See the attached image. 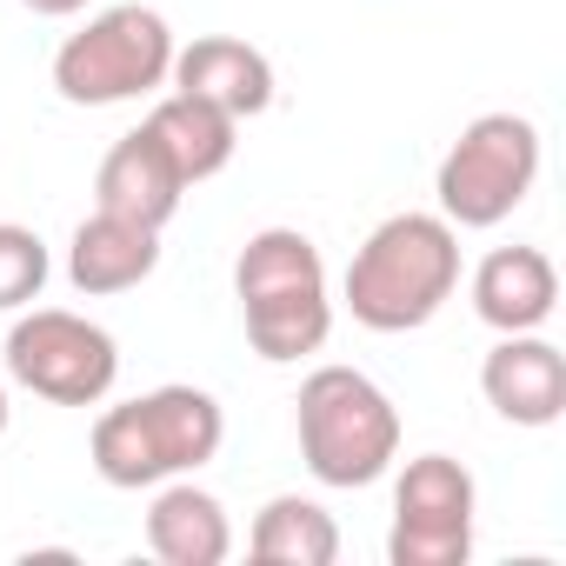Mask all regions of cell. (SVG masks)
<instances>
[{
  "mask_svg": "<svg viewBox=\"0 0 566 566\" xmlns=\"http://www.w3.org/2000/svg\"><path fill=\"white\" fill-rule=\"evenodd\" d=\"M539 180V127L526 114H480L447 147L433 193L453 227H500Z\"/></svg>",
  "mask_w": 566,
  "mask_h": 566,
  "instance_id": "6",
  "label": "cell"
},
{
  "mask_svg": "<svg viewBox=\"0 0 566 566\" xmlns=\"http://www.w3.org/2000/svg\"><path fill=\"white\" fill-rule=\"evenodd\" d=\"M294 433L321 486H374L400 460V413L360 367H314L294 400Z\"/></svg>",
  "mask_w": 566,
  "mask_h": 566,
  "instance_id": "4",
  "label": "cell"
},
{
  "mask_svg": "<svg viewBox=\"0 0 566 566\" xmlns=\"http://www.w3.org/2000/svg\"><path fill=\"white\" fill-rule=\"evenodd\" d=\"M559 307V273L539 247H493L473 266V314L493 334H539Z\"/></svg>",
  "mask_w": 566,
  "mask_h": 566,
  "instance_id": "11",
  "label": "cell"
},
{
  "mask_svg": "<svg viewBox=\"0 0 566 566\" xmlns=\"http://www.w3.org/2000/svg\"><path fill=\"white\" fill-rule=\"evenodd\" d=\"M140 127L160 140V154L180 167L187 187L213 180V174L233 160V147H240V120L220 114V107H207V101H193V94H167V101H154V114H147Z\"/></svg>",
  "mask_w": 566,
  "mask_h": 566,
  "instance_id": "15",
  "label": "cell"
},
{
  "mask_svg": "<svg viewBox=\"0 0 566 566\" xmlns=\"http://www.w3.org/2000/svg\"><path fill=\"white\" fill-rule=\"evenodd\" d=\"M28 14H41V21H67V14H81L87 0H21Z\"/></svg>",
  "mask_w": 566,
  "mask_h": 566,
  "instance_id": "18",
  "label": "cell"
},
{
  "mask_svg": "<svg viewBox=\"0 0 566 566\" xmlns=\"http://www.w3.org/2000/svg\"><path fill=\"white\" fill-rule=\"evenodd\" d=\"M180 193H187V180H180V167L160 154V140L147 127L120 134L107 147L101 174H94V207L120 213V220H140V227H167L180 213Z\"/></svg>",
  "mask_w": 566,
  "mask_h": 566,
  "instance_id": "12",
  "label": "cell"
},
{
  "mask_svg": "<svg viewBox=\"0 0 566 566\" xmlns=\"http://www.w3.org/2000/svg\"><path fill=\"white\" fill-rule=\"evenodd\" d=\"M233 294H240V321H247L253 354L273 367L321 354L334 334L327 260L301 227H260L233 260Z\"/></svg>",
  "mask_w": 566,
  "mask_h": 566,
  "instance_id": "2",
  "label": "cell"
},
{
  "mask_svg": "<svg viewBox=\"0 0 566 566\" xmlns=\"http://www.w3.org/2000/svg\"><path fill=\"white\" fill-rule=\"evenodd\" d=\"M8 380L54 400V407H101L120 380V347L87 314L28 307L8 327Z\"/></svg>",
  "mask_w": 566,
  "mask_h": 566,
  "instance_id": "7",
  "label": "cell"
},
{
  "mask_svg": "<svg viewBox=\"0 0 566 566\" xmlns=\"http://www.w3.org/2000/svg\"><path fill=\"white\" fill-rule=\"evenodd\" d=\"M0 433H8V387H0Z\"/></svg>",
  "mask_w": 566,
  "mask_h": 566,
  "instance_id": "19",
  "label": "cell"
},
{
  "mask_svg": "<svg viewBox=\"0 0 566 566\" xmlns=\"http://www.w3.org/2000/svg\"><path fill=\"white\" fill-rule=\"evenodd\" d=\"M174 67V28L167 14L120 0V8L87 14L81 34L61 41L54 54V87L67 107H120V101H147L167 87Z\"/></svg>",
  "mask_w": 566,
  "mask_h": 566,
  "instance_id": "5",
  "label": "cell"
},
{
  "mask_svg": "<svg viewBox=\"0 0 566 566\" xmlns=\"http://www.w3.org/2000/svg\"><path fill=\"white\" fill-rule=\"evenodd\" d=\"M473 513H480V486L453 453L407 460L394 480L387 559L394 566H467L473 559Z\"/></svg>",
  "mask_w": 566,
  "mask_h": 566,
  "instance_id": "8",
  "label": "cell"
},
{
  "mask_svg": "<svg viewBox=\"0 0 566 566\" xmlns=\"http://www.w3.org/2000/svg\"><path fill=\"white\" fill-rule=\"evenodd\" d=\"M460 287V227L447 213H387L347 260L340 301L367 334L427 327Z\"/></svg>",
  "mask_w": 566,
  "mask_h": 566,
  "instance_id": "1",
  "label": "cell"
},
{
  "mask_svg": "<svg viewBox=\"0 0 566 566\" xmlns=\"http://www.w3.org/2000/svg\"><path fill=\"white\" fill-rule=\"evenodd\" d=\"M167 81H174V94H193L233 120H253L273 107V61L233 34H200L193 48H174Z\"/></svg>",
  "mask_w": 566,
  "mask_h": 566,
  "instance_id": "10",
  "label": "cell"
},
{
  "mask_svg": "<svg viewBox=\"0 0 566 566\" xmlns=\"http://www.w3.org/2000/svg\"><path fill=\"white\" fill-rule=\"evenodd\" d=\"M160 266V227H140V220H120V213H87L67 240V280L101 301V294H127Z\"/></svg>",
  "mask_w": 566,
  "mask_h": 566,
  "instance_id": "13",
  "label": "cell"
},
{
  "mask_svg": "<svg viewBox=\"0 0 566 566\" xmlns=\"http://www.w3.org/2000/svg\"><path fill=\"white\" fill-rule=\"evenodd\" d=\"M480 394L513 427H553L566 413V354L539 334H500L480 360Z\"/></svg>",
  "mask_w": 566,
  "mask_h": 566,
  "instance_id": "9",
  "label": "cell"
},
{
  "mask_svg": "<svg viewBox=\"0 0 566 566\" xmlns=\"http://www.w3.org/2000/svg\"><path fill=\"white\" fill-rule=\"evenodd\" d=\"M147 546L167 566H220L233 553V520L207 486H193L180 473V480H160V493L147 506Z\"/></svg>",
  "mask_w": 566,
  "mask_h": 566,
  "instance_id": "14",
  "label": "cell"
},
{
  "mask_svg": "<svg viewBox=\"0 0 566 566\" xmlns=\"http://www.w3.org/2000/svg\"><path fill=\"white\" fill-rule=\"evenodd\" d=\"M48 273H54L48 240H41L34 227L0 220V314L34 307V301H41V287H48Z\"/></svg>",
  "mask_w": 566,
  "mask_h": 566,
  "instance_id": "17",
  "label": "cell"
},
{
  "mask_svg": "<svg viewBox=\"0 0 566 566\" xmlns=\"http://www.w3.org/2000/svg\"><path fill=\"white\" fill-rule=\"evenodd\" d=\"M247 553L260 566H334L340 559V526L321 500L307 493H273L260 513H253V533H247Z\"/></svg>",
  "mask_w": 566,
  "mask_h": 566,
  "instance_id": "16",
  "label": "cell"
},
{
  "mask_svg": "<svg viewBox=\"0 0 566 566\" xmlns=\"http://www.w3.org/2000/svg\"><path fill=\"white\" fill-rule=\"evenodd\" d=\"M220 440H227V413L207 387H154L94 420L87 460L107 486L140 493V486L200 473L220 453Z\"/></svg>",
  "mask_w": 566,
  "mask_h": 566,
  "instance_id": "3",
  "label": "cell"
}]
</instances>
